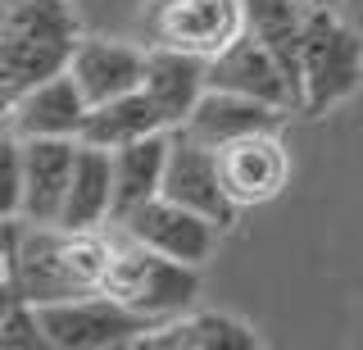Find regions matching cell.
<instances>
[{
  "label": "cell",
  "mask_w": 363,
  "mask_h": 350,
  "mask_svg": "<svg viewBox=\"0 0 363 350\" xmlns=\"http://www.w3.org/2000/svg\"><path fill=\"white\" fill-rule=\"evenodd\" d=\"M5 255H0V287L18 291L32 305H55L105 291L109 241L96 232H73L60 223H28L23 214H5Z\"/></svg>",
  "instance_id": "obj_1"
},
{
  "label": "cell",
  "mask_w": 363,
  "mask_h": 350,
  "mask_svg": "<svg viewBox=\"0 0 363 350\" xmlns=\"http://www.w3.org/2000/svg\"><path fill=\"white\" fill-rule=\"evenodd\" d=\"M82 41L68 0H0V96L18 100L28 87L68 73Z\"/></svg>",
  "instance_id": "obj_2"
},
{
  "label": "cell",
  "mask_w": 363,
  "mask_h": 350,
  "mask_svg": "<svg viewBox=\"0 0 363 350\" xmlns=\"http://www.w3.org/2000/svg\"><path fill=\"white\" fill-rule=\"evenodd\" d=\"M363 87V37L336 9L313 5L300 60V114L323 119Z\"/></svg>",
  "instance_id": "obj_3"
},
{
  "label": "cell",
  "mask_w": 363,
  "mask_h": 350,
  "mask_svg": "<svg viewBox=\"0 0 363 350\" xmlns=\"http://www.w3.org/2000/svg\"><path fill=\"white\" fill-rule=\"evenodd\" d=\"M105 291L113 300H123L128 310L145 314L155 327L186 314L200 296V273L196 264H182V259H168L150 251V246L132 241L113 246L109 251V268H105Z\"/></svg>",
  "instance_id": "obj_4"
},
{
  "label": "cell",
  "mask_w": 363,
  "mask_h": 350,
  "mask_svg": "<svg viewBox=\"0 0 363 350\" xmlns=\"http://www.w3.org/2000/svg\"><path fill=\"white\" fill-rule=\"evenodd\" d=\"M41 332L50 346L60 350H113V346H141V337L150 332L145 314L128 310L123 300H113L109 291H91V296L37 305Z\"/></svg>",
  "instance_id": "obj_5"
},
{
  "label": "cell",
  "mask_w": 363,
  "mask_h": 350,
  "mask_svg": "<svg viewBox=\"0 0 363 350\" xmlns=\"http://www.w3.org/2000/svg\"><path fill=\"white\" fill-rule=\"evenodd\" d=\"M245 32V0H150L145 37L150 46H173L213 60Z\"/></svg>",
  "instance_id": "obj_6"
},
{
  "label": "cell",
  "mask_w": 363,
  "mask_h": 350,
  "mask_svg": "<svg viewBox=\"0 0 363 350\" xmlns=\"http://www.w3.org/2000/svg\"><path fill=\"white\" fill-rule=\"evenodd\" d=\"M159 196L177 200V205L204 214L209 223H218L227 232L236 223V205L223 187V168H218V151L196 141L186 128H173V146H168V168H164V191Z\"/></svg>",
  "instance_id": "obj_7"
},
{
  "label": "cell",
  "mask_w": 363,
  "mask_h": 350,
  "mask_svg": "<svg viewBox=\"0 0 363 350\" xmlns=\"http://www.w3.org/2000/svg\"><path fill=\"white\" fill-rule=\"evenodd\" d=\"M123 236H132V241L150 246V251L168 255V259H182V264H204V259L213 255V241H218V223H209L204 214L177 205V200L168 196H155L145 200V205H136L132 214H123Z\"/></svg>",
  "instance_id": "obj_8"
},
{
  "label": "cell",
  "mask_w": 363,
  "mask_h": 350,
  "mask_svg": "<svg viewBox=\"0 0 363 350\" xmlns=\"http://www.w3.org/2000/svg\"><path fill=\"white\" fill-rule=\"evenodd\" d=\"M209 87L218 92H236V96H255V100H268L277 109H295L300 114V92H295L291 73L277 64L264 41L255 32H241L227 50H218L209 60Z\"/></svg>",
  "instance_id": "obj_9"
},
{
  "label": "cell",
  "mask_w": 363,
  "mask_h": 350,
  "mask_svg": "<svg viewBox=\"0 0 363 350\" xmlns=\"http://www.w3.org/2000/svg\"><path fill=\"white\" fill-rule=\"evenodd\" d=\"M86 96L73 73H55L45 82L28 87L18 100L5 105V132L14 137H82L86 123Z\"/></svg>",
  "instance_id": "obj_10"
},
{
  "label": "cell",
  "mask_w": 363,
  "mask_h": 350,
  "mask_svg": "<svg viewBox=\"0 0 363 350\" xmlns=\"http://www.w3.org/2000/svg\"><path fill=\"white\" fill-rule=\"evenodd\" d=\"M218 168H223V187L241 209L250 205H268L291 177L286 146L277 141V132H255L232 146H218Z\"/></svg>",
  "instance_id": "obj_11"
},
{
  "label": "cell",
  "mask_w": 363,
  "mask_h": 350,
  "mask_svg": "<svg viewBox=\"0 0 363 350\" xmlns=\"http://www.w3.org/2000/svg\"><path fill=\"white\" fill-rule=\"evenodd\" d=\"M141 92L155 100V109L164 114L168 132H173L196 114V105L209 92V60L191 50H173V46H145Z\"/></svg>",
  "instance_id": "obj_12"
},
{
  "label": "cell",
  "mask_w": 363,
  "mask_h": 350,
  "mask_svg": "<svg viewBox=\"0 0 363 350\" xmlns=\"http://www.w3.org/2000/svg\"><path fill=\"white\" fill-rule=\"evenodd\" d=\"M77 164V137H28L23 141V219L60 223L68 182Z\"/></svg>",
  "instance_id": "obj_13"
},
{
  "label": "cell",
  "mask_w": 363,
  "mask_h": 350,
  "mask_svg": "<svg viewBox=\"0 0 363 350\" xmlns=\"http://www.w3.org/2000/svg\"><path fill=\"white\" fill-rule=\"evenodd\" d=\"M68 73L77 77L86 105H105V100H118L128 92H141L145 50L132 46V41H113V37H82Z\"/></svg>",
  "instance_id": "obj_14"
},
{
  "label": "cell",
  "mask_w": 363,
  "mask_h": 350,
  "mask_svg": "<svg viewBox=\"0 0 363 350\" xmlns=\"http://www.w3.org/2000/svg\"><path fill=\"white\" fill-rule=\"evenodd\" d=\"M281 119H286V109L268 105V100L209 87L204 100L196 105V114L182 123V128H186L196 141H204V146L218 151V146H232V141H241V137H255V132H277Z\"/></svg>",
  "instance_id": "obj_15"
},
{
  "label": "cell",
  "mask_w": 363,
  "mask_h": 350,
  "mask_svg": "<svg viewBox=\"0 0 363 350\" xmlns=\"http://www.w3.org/2000/svg\"><path fill=\"white\" fill-rule=\"evenodd\" d=\"M105 223H113V151L77 141V164L60 209V228L100 232Z\"/></svg>",
  "instance_id": "obj_16"
},
{
  "label": "cell",
  "mask_w": 363,
  "mask_h": 350,
  "mask_svg": "<svg viewBox=\"0 0 363 350\" xmlns=\"http://www.w3.org/2000/svg\"><path fill=\"white\" fill-rule=\"evenodd\" d=\"M141 350H259L255 327L232 314L204 310V314H177V319L150 327L141 337Z\"/></svg>",
  "instance_id": "obj_17"
},
{
  "label": "cell",
  "mask_w": 363,
  "mask_h": 350,
  "mask_svg": "<svg viewBox=\"0 0 363 350\" xmlns=\"http://www.w3.org/2000/svg\"><path fill=\"white\" fill-rule=\"evenodd\" d=\"M168 146H173V132H155L113 151V223L164 191Z\"/></svg>",
  "instance_id": "obj_18"
},
{
  "label": "cell",
  "mask_w": 363,
  "mask_h": 350,
  "mask_svg": "<svg viewBox=\"0 0 363 350\" xmlns=\"http://www.w3.org/2000/svg\"><path fill=\"white\" fill-rule=\"evenodd\" d=\"M309 9L313 5H304V0H245V32H255L277 55V64L291 73L295 92H300V60H304Z\"/></svg>",
  "instance_id": "obj_19"
},
{
  "label": "cell",
  "mask_w": 363,
  "mask_h": 350,
  "mask_svg": "<svg viewBox=\"0 0 363 350\" xmlns=\"http://www.w3.org/2000/svg\"><path fill=\"white\" fill-rule=\"evenodd\" d=\"M155 132H168L164 114L155 109V100L145 92H128L118 100H105V105H91L82 137L86 146H105V151H118V146H132L141 137H155Z\"/></svg>",
  "instance_id": "obj_20"
},
{
  "label": "cell",
  "mask_w": 363,
  "mask_h": 350,
  "mask_svg": "<svg viewBox=\"0 0 363 350\" xmlns=\"http://www.w3.org/2000/svg\"><path fill=\"white\" fill-rule=\"evenodd\" d=\"M5 214L23 209V137L5 132Z\"/></svg>",
  "instance_id": "obj_21"
},
{
  "label": "cell",
  "mask_w": 363,
  "mask_h": 350,
  "mask_svg": "<svg viewBox=\"0 0 363 350\" xmlns=\"http://www.w3.org/2000/svg\"><path fill=\"white\" fill-rule=\"evenodd\" d=\"M304 5H323V9H336V5H345V0H304Z\"/></svg>",
  "instance_id": "obj_22"
}]
</instances>
